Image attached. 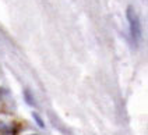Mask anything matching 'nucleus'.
Here are the masks:
<instances>
[{
    "mask_svg": "<svg viewBox=\"0 0 148 135\" xmlns=\"http://www.w3.org/2000/svg\"><path fill=\"white\" fill-rule=\"evenodd\" d=\"M127 21H129V26H130V34H132V38L134 42H137L140 39L141 35V26H140V18L136 14V11L133 7H129L127 9Z\"/></svg>",
    "mask_w": 148,
    "mask_h": 135,
    "instance_id": "obj_1",
    "label": "nucleus"
},
{
    "mask_svg": "<svg viewBox=\"0 0 148 135\" xmlns=\"http://www.w3.org/2000/svg\"><path fill=\"white\" fill-rule=\"evenodd\" d=\"M34 118H35V121H36V124H39L41 127H43V123H42V120H41V117L36 114V113H34Z\"/></svg>",
    "mask_w": 148,
    "mask_h": 135,
    "instance_id": "obj_2",
    "label": "nucleus"
},
{
    "mask_svg": "<svg viewBox=\"0 0 148 135\" xmlns=\"http://www.w3.org/2000/svg\"><path fill=\"white\" fill-rule=\"evenodd\" d=\"M31 135H36V134H31Z\"/></svg>",
    "mask_w": 148,
    "mask_h": 135,
    "instance_id": "obj_3",
    "label": "nucleus"
}]
</instances>
